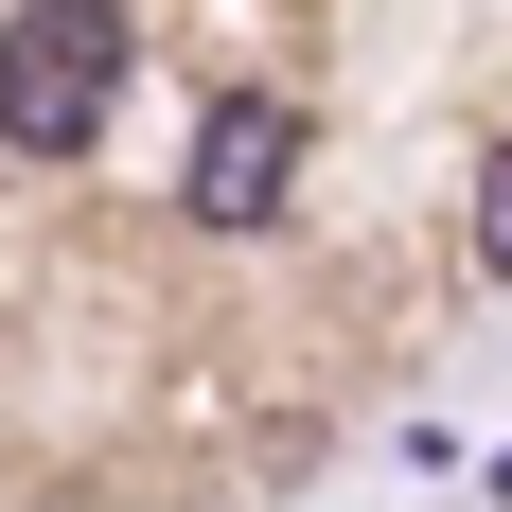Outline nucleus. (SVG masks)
Instances as JSON below:
<instances>
[{"mask_svg":"<svg viewBox=\"0 0 512 512\" xmlns=\"http://www.w3.org/2000/svg\"><path fill=\"white\" fill-rule=\"evenodd\" d=\"M283 177H301V106H283V89L195 106V159H177V212H195V230H265Z\"/></svg>","mask_w":512,"mask_h":512,"instance_id":"f03ea898","label":"nucleus"},{"mask_svg":"<svg viewBox=\"0 0 512 512\" xmlns=\"http://www.w3.org/2000/svg\"><path fill=\"white\" fill-rule=\"evenodd\" d=\"M106 89H124V18L106 0H18L0 18V142L18 159H89Z\"/></svg>","mask_w":512,"mask_h":512,"instance_id":"f257e3e1","label":"nucleus"},{"mask_svg":"<svg viewBox=\"0 0 512 512\" xmlns=\"http://www.w3.org/2000/svg\"><path fill=\"white\" fill-rule=\"evenodd\" d=\"M477 265L512 283V142H495V177H477Z\"/></svg>","mask_w":512,"mask_h":512,"instance_id":"7ed1b4c3","label":"nucleus"}]
</instances>
